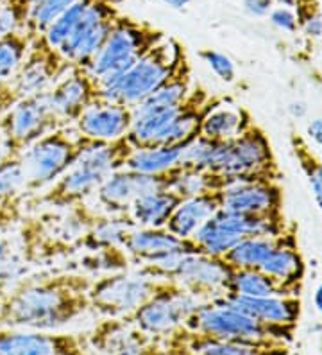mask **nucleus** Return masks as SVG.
I'll return each mask as SVG.
<instances>
[{"mask_svg": "<svg viewBox=\"0 0 322 355\" xmlns=\"http://www.w3.org/2000/svg\"><path fill=\"white\" fill-rule=\"evenodd\" d=\"M93 278L81 271H60L24 278L0 296V327L60 330L91 311L88 291Z\"/></svg>", "mask_w": 322, "mask_h": 355, "instance_id": "f257e3e1", "label": "nucleus"}, {"mask_svg": "<svg viewBox=\"0 0 322 355\" xmlns=\"http://www.w3.org/2000/svg\"><path fill=\"white\" fill-rule=\"evenodd\" d=\"M134 148L127 139L93 142L75 164L38 196L36 203L54 210H66L91 200L111 173L124 169Z\"/></svg>", "mask_w": 322, "mask_h": 355, "instance_id": "f03ea898", "label": "nucleus"}, {"mask_svg": "<svg viewBox=\"0 0 322 355\" xmlns=\"http://www.w3.org/2000/svg\"><path fill=\"white\" fill-rule=\"evenodd\" d=\"M93 140L86 139L73 126H61L36 140L21 153V165L26 174V192L45 191L63 176Z\"/></svg>", "mask_w": 322, "mask_h": 355, "instance_id": "7ed1b4c3", "label": "nucleus"}, {"mask_svg": "<svg viewBox=\"0 0 322 355\" xmlns=\"http://www.w3.org/2000/svg\"><path fill=\"white\" fill-rule=\"evenodd\" d=\"M185 327L211 338L253 343V345H276V343L287 345L294 339V329H296V327L263 323L215 300L202 302L197 311L186 320Z\"/></svg>", "mask_w": 322, "mask_h": 355, "instance_id": "20e7f679", "label": "nucleus"}, {"mask_svg": "<svg viewBox=\"0 0 322 355\" xmlns=\"http://www.w3.org/2000/svg\"><path fill=\"white\" fill-rule=\"evenodd\" d=\"M208 171L233 182H276L279 178L269 139L254 124L236 139L215 142Z\"/></svg>", "mask_w": 322, "mask_h": 355, "instance_id": "39448f33", "label": "nucleus"}, {"mask_svg": "<svg viewBox=\"0 0 322 355\" xmlns=\"http://www.w3.org/2000/svg\"><path fill=\"white\" fill-rule=\"evenodd\" d=\"M183 54H185L183 47L174 40L159 42L145 56L140 58L122 78H118L111 85L99 87L100 99L134 108L147 97L152 96L170 78Z\"/></svg>", "mask_w": 322, "mask_h": 355, "instance_id": "423d86ee", "label": "nucleus"}, {"mask_svg": "<svg viewBox=\"0 0 322 355\" xmlns=\"http://www.w3.org/2000/svg\"><path fill=\"white\" fill-rule=\"evenodd\" d=\"M163 40L159 31L116 18L111 35L88 70L97 78L99 87L111 85Z\"/></svg>", "mask_w": 322, "mask_h": 355, "instance_id": "0eeeda50", "label": "nucleus"}, {"mask_svg": "<svg viewBox=\"0 0 322 355\" xmlns=\"http://www.w3.org/2000/svg\"><path fill=\"white\" fill-rule=\"evenodd\" d=\"M163 282V278L150 277L138 268L95 277L88 291L91 311L104 318L129 316L156 295Z\"/></svg>", "mask_w": 322, "mask_h": 355, "instance_id": "6e6552de", "label": "nucleus"}, {"mask_svg": "<svg viewBox=\"0 0 322 355\" xmlns=\"http://www.w3.org/2000/svg\"><path fill=\"white\" fill-rule=\"evenodd\" d=\"M61 126L63 122L52 110L47 92L21 97L13 108L0 117L2 155L20 156L36 140Z\"/></svg>", "mask_w": 322, "mask_h": 355, "instance_id": "1a4fd4ad", "label": "nucleus"}, {"mask_svg": "<svg viewBox=\"0 0 322 355\" xmlns=\"http://www.w3.org/2000/svg\"><path fill=\"white\" fill-rule=\"evenodd\" d=\"M201 304V298L177 286L176 282L165 280L158 293L127 318L150 338L165 339L174 330L185 327L186 320Z\"/></svg>", "mask_w": 322, "mask_h": 355, "instance_id": "9d476101", "label": "nucleus"}, {"mask_svg": "<svg viewBox=\"0 0 322 355\" xmlns=\"http://www.w3.org/2000/svg\"><path fill=\"white\" fill-rule=\"evenodd\" d=\"M116 22L115 9L106 0H91L72 35L60 47V52L72 67L90 69L100 49L111 35Z\"/></svg>", "mask_w": 322, "mask_h": 355, "instance_id": "9b49d317", "label": "nucleus"}, {"mask_svg": "<svg viewBox=\"0 0 322 355\" xmlns=\"http://www.w3.org/2000/svg\"><path fill=\"white\" fill-rule=\"evenodd\" d=\"M70 67L72 65L66 61V58L57 49L51 47L43 35L30 36L26 56L9 83L13 85L20 99L38 96L51 90Z\"/></svg>", "mask_w": 322, "mask_h": 355, "instance_id": "f8f14e48", "label": "nucleus"}, {"mask_svg": "<svg viewBox=\"0 0 322 355\" xmlns=\"http://www.w3.org/2000/svg\"><path fill=\"white\" fill-rule=\"evenodd\" d=\"M181 167L165 174H140L129 169L111 173L97 189L93 200L95 207L102 214H127L131 205L147 192L159 189H172Z\"/></svg>", "mask_w": 322, "mask_h": 355, "instance_id": "ddd939ff", "label": "nucleus"}, {"mask_svg": "<svg viewBox=\"0 0 322 355\" xmlns=\"http://www.w3.org/2000/svg\"><path fill=\"white\" fill-rule=\"evenodd\" d=\"M0 355H91L86 334L0 327Z\"/></svg>", "mask_w": 322, "mask_h": 355, "instance_id": "4468645a", "label": "nucleus"}, {"mask_svg": "<svg viewBox=\"0 0 322 355\" xmlns=\"http://www.w3.org/2000/svg\"><path fill=\"white\" fill-rule=\"evenodd\" d=\"M233 268L222 257H211L204 253H188L177 262L168 280L201 298L210 302L226 293Z\"/></svg>", "mask_w": 322, "mask_h": 355, "instance_id": "2eb2a0df", "label": "nucleus"}, {"mask_svg": "<svg viewBox=\"0 0 322 355\" xmlns=\"http://www.w3.org/2000/svg\"><path fill=\"white\" fill-rule=\"evenodd\" d=\"M47 99L63 126H73L86 110L100 101L99 81L88 69L70 67L47 92Z\"/></svg>", "mask_w": 322, "mask_h": 355, "instance_id": "dca6fc26", "label": "nucleus"}, {"mask_svg": "<svg viewBox=\"0 0 322 355\" xmlns=\"http://www.w3.org/2000/svg\"><path fill=\"white\" fill-rule=\"evenodd\" d=\"M165 355H287V345H253L204 336L181 327L163 339Z\"/></svg>", "mask_w": 322, "mask_h": 355, "instance_id": "f3484780", "label": "nucleus"}, {"mask_svg": "<svg viewBox=\"0 0 322 355\" xmlns=\"http://www.w3.org/2000/svg\"><path fill=\"white\" fill-rule=\"evenodd\" d=\"M124 250L131 264L140 266L159 264L168 259L188 253H199L192 239H179L167 228H136L127 235Z\"/></svg>", "mask_w": 322, "mask_h": 355, "instance_id": "a211bd4d", "label": "nucleus"}, {"mask_svg": "<svg viewBox=\"0 0 322 355\" xmlns=\"http://www.w3.org/2000/svg\"><path fill=\"white\" fill-rule=\"evenodd\" d=\"M226 99H229V97L213 96L202 85H193L190 96L177 106L174 115H172L170 124H168L159 146L185 148L186 144H190L201 135L202 121L208 113Z\"/></svg>", "mask_w": 322, "mask_h": 355, "instance_id": "6ab92c4d", "label": "nucleus"}, {"mask_svg": "<svg viewBox=\"0 0 322 355\" xmlns=\"http://www.w3.org/2000/svg\"><path fill=\"white\" fill-rule=\"evenodd\" d=\"M283 194L276 182H238L222 191V210L242 216H281Z\"/></svg>", "mask_w": 322, "mask_h": 355, "instance_id": "aec40b11", "label": "nucleus"}, {"mask_svg": "<svg viewBox=\"0 0 322 355\" xmlns=\"http://www.w3.org/2000/svg\"><path fill=\"white\" fill-rule=\"evenodd\" d=\"M131 124L133 108L100 99L82 113L73 128L93 142H115L127 137Z\"/></svg>", "mask_w": 322, "mask_h": 355, "instance_id": "412c9836", "label": "nucleus"}, {"mask_svg": "<svg viewBox=\"0 0 322 355\" xmlns=\"http://www.w3.org/2000/svg\"><path fill=\"white\" fill-rule=\"evenodd\" d=\"M224 305L244 312L247 316L260 320L263 323L283 327H296L301 314V304L297 296H269V298H249L231 293L213 298Z\"/></svg>", "mask_w": 322, "mask_h": 355, "instance_id": "4be33fe9", "label": "nucleus"}, {"mask_svg": "<svg viewBox=\"0 0 322 355\" xmlns=\"http://www.w3.org/2000/svg\"><path fill=\"white\" fill-rule=\"evenodd\" d=\"M260 271L276 280L292 296L299 295V287L305 277V260L297 250L296 237L292 234H281L278 243L267 255Z\"/></svg>", "mask_w": 322, "mask_h": 355, "instance_id": "5701e85b", "label": "nucleus"}, {"mask_svg": "<svg viewBox=\"0 0 322 355\" xmlns=\"http://www.w3.org/2000/svg\"><path fill=\"white\" fill-rule=\"evenodd\" d=\"M222 208V191L192 196L179 203L165 228L179 239H192L204 223Z\"/></svg>", "mask_w": 322, "mask_h": 355, "instance_id": "b1692460", "label": "nucleus"}, {"mask_svg": "<svg viewBox=\"0 0 322 355\" xmlns=\"http://www.w3.org/2000/svg\"><path fill=\"white\" fill-rule=\"evenodd\" d=\"M147 338L150 336L143 334L127 316L104 318L86 334V343L97 354L111 355Z\"/></svg>", "mask_w": 322, "mask_h": 355, "instance_id": "393cba45", "label": "nucleus"}, {"mask_svg": "<svg viewBox=\"0 0 322 355\" xmlns=\"http://www.w3.org/2000/svg\"><path fill=\"white\" fill-rule=\"evenodd\" d=\"M193 85L195 83H193L192 78V67H190L186 54H183L170 78L152 96H149L145 101L138 104V106H134L133 113L159 112V110L176 108V106H179L190 96Z\"/></svg>", "mask_w": 322, "mask_h": 355, "instance_id": "a878e982", "label": "nucleus"}, {"mask_svg": "<svg viewBox=\"0 0 322 355\" xmlns=\"http://www.w3.org/2000/svg\"><path fill=\"white\" fill-rule=\"evenodd\" d=\"M181 201L183 198L172 189H159L140 196L131 205L127 216L140 228H165Z\"/></svg>", "mask_w": 322, "mask_h": 355, "instance_id": "bb28decb", "label": "nucleus"}, {"mask_svg": "<svg viewBox=\"0 0 322 355\" xmlns=\"http://www.w3.org/2000/svg\"><path fill=\"white\" fill-rule=\"evenodd\" d=\"M253 124L251 115L244 108L226 99L219 106H215L208 113L201 126V137L215 140V142H228L236 139Z\"/></svg>", "mask_w": 322, "mask_h": 355, "instance_id": "cd10ccee", "label": "nucleus"}, {"mask_svg": "<svg viewBox=\"0 0 322 355\" xmlns=\"http://www.w3.org/2000/svg\"><path fill=\"white\" fill-rule=\"evenodd\" d=\"M136 228L127 214H100L81 239L79 248L97 252L106 248H124L127 235Z\"/></svg>", "mask_w": 322, "mask_h": 355, "instance_id": "c85d7f7f", "label": "nucleus"}, {"mask_svg": "<svg viewBox=\"0 0 322 355\" xmlns=\"http://www.w3.org/2000/svg\"><path fill=\"white\" fill-rule=\"evenodd\" d=\"M183 148L179 146H152L134 149L125 162V169L140 174H165L181 167Z\"/></svg>", "mask_w": 322, "mask_h": 355, "instance_id": "c756f323", "label": "nucleus"}, {"mask_svg": "<svg viewBox=\"0 0 322 355\" xmlns=\"http://www.w3.org/2000/svg\"><path fill=\"white\" fill-rule=\"evenodd\" d=\"M226 293L249 298H269V296H292L269 275L260 269H233Z\"/></svg>", "mask_w": 322, "mask_h": 355, "instance_id": "7c9ffc66", "label": "nucleus"}, {"mask_svg": "<svg viewBox=\"0 0 322 355\" xmlns=\"http://www.w3.org/2000/svg\"><path fill=\"white\" fill-rule=\"evenodd\" d=\"M233 183L238 182H233L231 178L211 173V171H192L181 167L176 182L172 185V191L177 192L183 200H186V198H192V196L206 194V192L213 191H224V189L231 187Z\"/></svg>", "mask_w": 322, "mask_h": 355, "instance_id": "2f4dec72", "label": "nucleus"}, {"mask_svg": "<svg viewBox=\"0 0 322 355\" xmlns=\"http://www.w3.org/2000/svg\"><path fill=\"white\" fill-rule=\"evenodd\" d=\"M278 243V237H247L222 257L233 269H260L267 255Z\"/></svg>", "mask_w": 322, "mask_h": 355, "instance_id": "473e14b6", "label": "nucleus"}, {"mask_svg": "<svg viewBox=\"0 0 322 355\" xmlns=\"http://www.w3.org/2000/svg\"><path fill=\"white\" fill-rule=\"evenodd\" d=\"M240 241V235H236L235 232L220 225L215 216L210 217L192 237V243L197 246L199 253L211 257H224Z\"/></svg>", "mask_w": 322, "mask_h": 355, "instance_id": "72a5a7b5", "label": "nucleus"}, {"mask_svg": "<svg viewBox=\"0 0 322 355\" xmlns=\"http://www.w3.org/2000/svg\"><path fill=\"white\" fill-rule=\"evenodd\" d=\"M30 44L26 31H15L0 38V83L13 78Z\"/></svg>", "mask_w": 322, "mask_h": 355, "instance_id": "f704fd0d", "label": "nucleus"}, {"mask_svg": "<svg viewBox=\"0 0 322 355\" xmlns=\"http://www.w3.org/2000/svg\"><path fill=\"white\" fill-rule=\"evenodd\" d=\"M81 266L91 277L95 275L100 277V275L125 271L131 266V260L124 248H106V250L88 252V255L82 257Z\"/></svg>", "mask_w": 322, "mask_h": 355, "instance_id": "c9c22d12", "label": "nucleus"}, {"mask_svg": "<svg viewBox=\"0 0 322 355\" xmlns=\"http://www.w3.org/2000/svg\"><path fill=\"white\" fill-rule=\"evenodd\" d=\"M26 194V174L20 156L0 155V203Z\"/></svg>", "mask_w": 322, "mask_h": 355, "instance_id": "e433bc0d", "label": "nucleus"}, {"mask_svg": "<svg viewBox=\"0 0 322 355\" xmlns=\"http://www.w3.org/2000/svg\"><path fill=\"white\" fill-rule=\"evenodd\" d=\"M90 4L91 0H78V2L70 6L66 11H63V13L47 27V31L43 33V38L47 40V44L60 51V47L66 42V38L72 35V31L75 29V26H78L79 20H81V17L84 15L86 8Z\"/></svg>", "mask_w": 322, "mask_h": 355, "instance_id": "4c0bfd02", "label": "nucleus"}, {"mask_svg": "<svg viewBox=\"0 0 322 355\" xmlns=\"http://www.w3.org/2000/svg\"><path fill=\"white\" fill-rule=\"evenodd\" d=\"M75 2L78 0H39L38 4H35L30 9L26 24V33L29 36L43 35L47 27Z\"/></svg>", "mask_w": 322, "mask_h": 355, "instance_id": "58836bf2", "label": "nucleus"}, {"mask_svg": "<svg viewBox=\"0 0 322 355\" xmlns=\"http://www.w3.org/2000/svg\"><path fill=\"white\" fill-rule=\"evenodd\" d=\"M292 148L301 167L305 171L306 178H308L310 189L314 192L315 201H317L319 208H321L322 212V164L310 153V149L306 148L305 142L299 137H292Z\"/></svg>", "mask_w": 322, "mask_h": 355, "instance_id": "ea45409f", "label": "nucleus"}, {"mask_svg": "<svg viewBox=\"0 0 322 355\" xmlns=\"http://www.w3.org/2000/svg\"><path fill=\"white\" fill-rule=\"evenodd\" d=\"M33 6L29 0H2L0 2V38L15 31H26Z\"/></svg>", "mask_w": 322, "mask_h": 355, "instance_id": "a19ab883", "label": "nucleus"}, {"mask_svg": "<svg viewBox=\"0 0 322 355\" xmlns=\"http://www.w3.org/2000/svg\"><path fill=\"white\" fill-rule=\"evenodd\" d=\"M29 262L20 253L9 252L4 259H0V296L20 284L27 275Z\"/></svg>", "mask_w": 322, "mask_h": 355, "instance_id": "79ce46f5", "label": "nucleus"}, {"mask_svg": "<svg viewBox=\"0 0 322 355\" xmlns=\"http://www.w3.org/2000/svg\"><path fill=\"white\" fill-rule=\"evenodd\" d=\"M201 60L210 67V70L213 72L220 81L224 83H233L236 78V69L235 63L229 60L226 54L219 51H211V49H206V51L199 52Z\"/></svg>", "mask_w": 322, "mask_h": 355, "instance_id": "37998d69", "label": "nucleus"}, {"mask_svg": "<svg viewBox=\"0 0 322 355\" xmlns=\"http://www.w3.org/2000/svg\"><path fill=\"white\" fill-rule=\"evenodd\" d=\"M24 217H26V194L0 203V234L20 225Z\"/></svg>", "mask_w": 322, "mask_h": 355, "instance_id": "c03bdc74", "label": "nucleus"}, {"mask_svg": "<svg viewBox=\"0 0 322 355\" xmlns=\"http://www.w3.org/2000/svg\"><path fill=\"white\" fill-rule=\"evenodd\" d=\"M111 355H165L163 339L159 338H147L140 343L129 345L122 350L115 352Z\"/></svg>", "mask_w": 322, "mask_h": 355, "instance_id": "a18cd8bd", "label": "nucleus"}, {"mask_svg": "<svg viewBox=\"0 0 322 355\" xmlns=\"http://www.w3.org/2000/svg\"><path fill=\"white\" fill-rule=\"evenodd\" d=\"M18 101H20V96H18L11 83H0V117H2L6 112H9V110L13 108Z\"/></svg>", "mask_w": 322, "mask_h": 355, "instance_id": "49530a36", "label": "nucleus"}, {"mask_svg": "<svg viewBox=\"0 0 322 355\" xmlns=\"http://www.w3.org/2000/svg\"><path fill=\"white\" fill-rule=\"evenodd\" d=\"M271 20L276 27H279V29L290 31V33L297 29V18L290 9H276L274 13L271 15Z\"/></svg>", "mask_w": 322, "mask_h": 355, "instance_id": "de8ad7c7", "label": "nucleus"}, {"mask_svg": "<svg viewBox=\"0 0 322 355\" xmlns=\"http://www.w3.org/2000/svg\"><path fill=\"white\" fill-rule=\"evenodd\" d=\"M244 8L254 17H263L271 11L272 0H244Z\"/></svg>", "mask_w": 322, "mask_h": 355, "instance_id": "09e8293b", "label": "nucleus"}, {"mask_svg": "<svg viewBox=\"0 0 322 355\" xmlns=\"http://www.w3.org/2000/svg\"><path fill=\"white\" fill-rule=\"evenodd\" d=\"M306 135L310 137V140H314V144H317L319 148H322V119H314L306 126Z\"/></svg>", "mask_w": 322, "mask_h": 355, "instance_id": "8fccbe9b", "label": "nucleus"}, {"mask_svg": "<svg viewBox=\"0 0 322 355\" xmlns=\"http://www.w3.org/2000/svg\"><path fill=\"white\" fill-rule=\"evenodd\" d=\"M305 31L310 36H321L322 35V18L319 15H312L305 20Z\"/></svg>", "mask_w": 322, "mask_h": 355, "instance_id": "3c124183", "label": "nucleus"}, {"mask_svg": "<svg viewBox=\"0 0 322 355\" xmlns=\"http://www.w3.org/2000/svg\"><path fill=\"white\" fill-rule=\"evenodd\" d=\"M288 112L292 113V117L296 119H301V117H305L306 112H308V108H306V104L305 103H292L290 106H288Z\"/></svg>", "mask_w": 322, "mask_h": 355, "instance_id": "603ef678", "label": "nucleus"}, {"mask_svg": "<svg viewBox=\"0 0 322 355\" xmlns=\"http://www.w3.org/2000/svg\"><path fill=\"white\" fill-rule=\"evenodd\" d=\"M9 252H11V243H9V239L4 237V235H0V259H4Z\"/></svg>", "mask_w": 322, "mask_h": 355, "instance_id": "864d4df0", "label": "nucleus"}, {"mask_svg": "<svg viewBox=\"0 0 322 355\" xmlns=\"http://www.w3.org/2000/svg\"><path fill=\"white\" fill-rule=\"evenodd\" d=\"M161 2H165V4L174 9H183L190 4V0H161Z\"/></svg>", "mask_w": 322, "mask_h": 355, "instance_id": "5fc2aeb1", "label": "nucleus"}, {"mask_svg": "<svg viewBox=\"0 0 322 355\" xmlns=\"http://www.w3.org/2000/svg\"><path fill=\"white\" fill-rule=\"evenodd\" d=\"M314 305H315V309H317V311L322 314V284L317 287V289H315Z\"/></svg>", "mask_w": 322, "mask_h": 355, "instance_id": "6e6d98bb", "label": "nucleus"}, {"mask_svg": "<svg viewBox=\"0 0 322 355\" xmlns=\"http://www.w3.org/2000/svg\"><path fill=\"white\" fill-rule=\"evenodd\" d=\"M38 2H39V0H29V4H30V6H35V4H38Z\"/></svg>", "mask_w": 322, "mask_h": 355, "instance_id": "4d7b16f0", "label": "nucleus"}, {"mask_svg": "<svg viewBox=\"0 0 322 355\" xmlns=\"http://www.w3.org/2000/svg\"><path fill=\"white\" fill-rule=\"evenodd\" d=\"M0 149H2V140H0Z\"/></svg>", "mask_w": 322, "mask_h": 355, "instance_id": "13d9d810", "label": "nucleus"}, {"mask_svg": "<svg viewBox=\"0 0 322 355\" xmlns=\"http://www.w3.org/2000/svg\"><path fill=\"white\" fill-rule=\"evenodd\" d=\"M296 355H299V354H296Z\"/></svg>", "mask_w": 322, "mask_h": 355, "instance_id": "bf43d9fd", "label": "nucleus"}, {"mask_svg": "<svg viewBox=\"0 0 322 355\" xmlns=\"http://www.w3.org/2000/svg\"><path fill=\"white\" fill-rule=\"evenodd\" d=\"M0 2H2V0H0Z\"/></svg>", "mask_w": 322, "mask_h": 355, "instance_id": "052dcab7", "label": "nucleus"}]
</instances>
